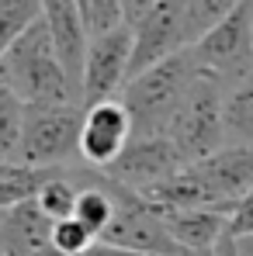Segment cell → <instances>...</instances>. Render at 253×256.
Wrapping results in <instances>:
<instances>
[{
  "label": "cell",
  "mask_w": 253,
  "mask_h": 256,
  "mask_svg": "<svg viewBox=\"0 0 253 256\" xmlns=\"http://www.w3.org/2000/svg\"><path fill=\"white\" fill-rule=\"evenodd\" d=\"M0 84L14 90L28 108H45V104H77L70 80L56 59V45L49 35L45 18H39L0 62Z\"/></svg>",
  "instance_id": "1"
},
{
  "label": "cell",
  "mask_w": 253,
  "mask_h": 256,
  "mask_svg": "<svg viewBox=\"0 0 253 256\" xmlns=\"http://www.w3.org/2000/svg\"><path fill=\"white\" fill-rule=\"evenodd\" d=\"M194 84H198V62H194L191 48L146 70L142 76H135L118 97L125 104V111L132 114L135 138L167 135L173 114L180 111V104L187 100Z\"/></svg>",
  "instance_id": "2"
},
{
  "label": "cell",
  "mask_w": 253,
  "mask_h": 256,
  "mask_svg": "<svg viewBox=\"0 0 253 256\" xmlns=\"http://www.w3.org/2000/svg\"><path fill=\"white\" fill-rule=\"evenodd\" d=\"M80 132H84V108L80 104L28 108L14 163L32 166V170L77 166L80 163Z\"/></svg>",
  "instance_id": "3"
},
{
  "label": "cell",
  "mask_w": 253,
  "mask_h": 256,
  "mask_svg": "<svg viewBox=\"0 0 253 256\" xmlns=\"http://www.w3.org/2000/svg\"><path fill=\"white\" fill-rule=\"evenodd\" d=\"M125 24L135 35L128 84L146 70L187 52L184 35V4L180 0H125ZM125 84V86H128Z\"/></svg>",
  "instance_id": "4"
},
{
  "label": "cell",
  "mask_w": 253,
  "mask_h": 256,
  "mask_svg": "<svg viewBox=\"0 0 253 256\" xmlns=\"http://www.w3.org/2000/svg\"><path fill=\"white\" fill-rule=\"evenodd\" d=\"M167 138L180 149L184 163H201L225 149V90L198 73V84L191 86L187 100L173 114Z\"/></svg>",
  "instance_id": "5"
},
{
  "label": "cell",
  "mask_w": 253,
  "mask_h": 256,
  "mask_svg": "<svg viewBox=\"0 0 253 256\" xmlns=\"http://www.w3.org/2000/svg\"><path fill=\"white\" fill-rule=\"evenodd\" d=\"M198 73L208 76L222 86L225 94L239 80H246L253 73V32L250 18H246V4H236L232 14L191 48Z\"/></svg>",
  "instance_id": "6"
},
{
  "label": "cell",
  "mask_w": 253,
  "mask_h": 256,
  "mask_svg": "<svg viewBox=\"0 0 253 256\" xmlns=\"http://www.w3.org/2000/svg\"><path fill=\"white\" fill-rule=\"evenodd\" d=\"M108 187L115 194V222H111V228L101 239L104 246L132 250V253H149V256H184L177 250V242L170 239L167 225H163V214H160L156 204H149L142 194L115 184L111 176H108Z\"/></svg>",
  "instance_id": "7"
},
{
  "label": "cell",
  "mask_w": 253,
  "mask_h": 256,
  "mask_svg": "<svg viewBox=\"0 0 253 256\" xmlns=\"http://www.w3.org/2000/svg\"><path fill=\"white\" fill-rule=\"evenodd\" d=\"M180 170H187L180 149L167 135H149V138H132V146L101 173H108L115 184H122L135 194H149L160 184L173 180Z\"/></svg>",
  "instance_id": "8"
},
{
  "label": "cell",
  "mask_w": 253,
  "mask_h": 256,
  "mask_svg": "<svg viewBox=\"0 0 253 256\" xmlns=\"http://www.w3.org/2000/svg\"><path fill=\"white\" fill-rule=\"evenodd\" d=\"M132 48L135 35L132 28H122L108 38L90 42L84 66V94H80V108H94L104 100H118L128 84V66H132Z\"/></svg>",
  "instance_id": "9"
},
{
  "label": "cell",
  "mask_w": 253,
  "mask_h": 256,
  "mask_svg": "<svg viewBox=\"0 0 253 256\" xmlns=\"http://www.w3.org/2000/svg\"><path fill=\"white\" fill-rule=\"evenodd\" d=\"M135 138L132 114L122 100H104L84 111L80 132V163L90 170H108Z\"/></svg>",
  "instance_id": "10"
},
{
  "label": "cell",
  "mask_w": 253,
  "mask_h": 256,
  "mask_svg": "<svg viewBox=\"0 0 253 256\" xmlns=\"http://www.w3.org/2000/svg\"><path fill=\"white\" fill-rule=\"evenodd\" d=\"M42 18L49 24V35L56 45V59L70 80L73 100L80 104L84 94V66H87V52H90V38H87L84 24H80V7L77 0H49L42 7Z\"/></svg>",
  "instance_id": "11"
},
{
  "label": "cell",
  "mask_w": 253,
  "mask_h": 256,
  "mask_svg": "<svg viewBox=\"0 0 253 256\" xmlns=\"http://www.w3.org/2000/svg\"><path fill=\"white\" fill-rule=\"evenodd\" d=\"M0 253L4 256H49L52 253V222L39 201H25L7 212L0 225Z\"/></svg>",
  "instance_id": "12"
},
{
  "label": "cell",
  "mask_w": 253,
  "mask_h": 256,
  "mask_svg": "<svg viewBox=\"0 0 253 256\" xmlns=\"http://www.w3.org/2000/svg\"><path fill=\"white\" fill-rule=\"evenodd\" d=\"M167 225L170 239L177 242L180 253H215V246L229 236V214L222 212H205V208H191V212H160Z\"/></svg>",
  "instance_id": "13"
},
{
  "label": "cell",
  "mask_w": 253,
  "mask_h": 256,
  "mask_svg": "<svg viewBox=\"0 0 253 256\" xmlns=\"http://www.w3.org/2000/svg\"><path fill=\"white\" fill-rule=\"evenodd\" d=\"M225 146L253 149V73L225 94Z\"/></svg>",
  "instance_id": "14"
},
{
  "label": "cell",
  "mask_w": 253,
  "mask_h": 256,
  "mask_svg": "<svg viewBox=\"0 0 253 256\" xmlns=\"http://www.w3.org/2000/svg\"><path fill=\"white\" fill-rule=\"evenodd\" d=\"M39 208L45 212V218L56 225V222H66L77 214V204H80V180L73 176V166L66 170H56L39 190Z\"/></svg>",
  "instance_id": "15"
},
{
  "label": "cell",
  "mask_w": 253,
  "mask_h": 256,
  "mask_svg": "<svg viewBox=\"0 0 253 256\" xmlns=\"http://www.w3.org/2000/svg\"><path fill=\"white\" fill-rule=\"evenodd\" d=\"M80 24H84L87 38H108L115 32L128 28L125 24V0H80Z\"/></svg>",
  "instance_id": "16"
},
{
  "label": "cell",
  "mask_w": 253,
  "mask_h": 256,
  "mask_svg": "<svg viewBox=\"0 0 253 256\" xmlns=\"http://www.w3.org/2000/svg\"><path fill=\"white\" fill-rule=\"evenodd\" d=\"M232 0H191L184 4V35H187V48L201 42L205 35H211L229 14H232Z\"/></svg>",
  "instance_id": "17"
},
{
  "label": "cell",
  "mask_w": 253,
  "mask_h": 256,
  "mask_svg": "<svg viewBox=\"0 0 253 256\" xmlns=\"http://www.w3.org/2000/svg\"><path fill=\"white\" fill-rule=\"evenodd\" d=\"M25 114H28V104L0 84V163H14L21 132H25Z\"/></svg>",
  "instance_id": "18"
},
{
  "label": "cell",
  "mask_w": 253,
  "mask_h": 256,
  "mask_svg": "<svg viewBox=\"0 0 253 256\" xmlns=\"http://www.w3.org/2000/svg\"><path fill=\"white\" fill-rule=\"evenodd\" d=\"M42 7L45 4L39 0H0V62L11 52V45L42 18Z\"/></svg>",
  "instance_id": "19"
},
{
  "label": "cell",
  "mask_w": 253,
  "mask_h": 256,
  "mask_svg": "<svg viewBox=\"0 0 253 256\" xmlns=\"http://www.w3.org/2000/svg\"><path fill=\"white\" fill-rule=\"evenodd\" d=\"M94 246H97V236L87 232L77 218H66V222L52 225V250L59 256H90Z\"/></svg>",
  "instance_id": "20"
},
{
  "label": "cell",
  "mask_w": 253,
  "mask_h": 256,
  "mask_svg": "<svg viewBox=\"0 0 253 256\" xmlns=\"http://www.w3.org/2000/svg\"><path fill=\"white\" fill-rule=\"evenodd\" d=\"M229 236L232 239H253V190L229 214Z\"/></svg>",
  "instance_id": "21"
},
{
  "label": "cell",
  "mask_w": 253,
  "mask_h": 256,
  "mask_svg": "<svg viewBox=\"0 0 253 256\" xmlns=\"http://www.w3.org/2000/svg\"><path fill=\"white\" fill-rule=\"evenodd\" d=\"M90 256H149V253H132V250H115V246H104V242H97Z\"/></svg>",
  "instance_id": "22"
},
{
  "label": "cell",
  "mask_w": 253,
  "mask_h": 256,
  "mask_svg": "<svg viewBox=\"0 0 253 256\" xmlns=\"http://www.w3.org/2000/svg\"><path fill=\"white\" fill-rule=\"evenodd\" d=\"M239 246V256H253V239H236Z\"/></svg>",
  "instance_id": "23"
},
{
  "label": "cell",
  "mask_w": 253,
  "mask_h": 256,
  "mask_svg": "<svg viewBox=\"0 0 253 256\" xmlns=\"http://www.w3.org/2000/svg\"><path fill=\"white\" fill-rule=\"evenodd\" d=\"M246 18H250V32H253V0L246 4Z\"/></svg>",
  "instance_id": "24"
},
{
  "label": "cell",
  "mask_w": 253,
  "mask_h": 256,
  "mask_svg": "<svg viewBox=\"0 0 253 256\" xmlns=\"http://www.w3.org/2000/svg\"><path fill=\"white\" fill-rule=\"evenodd\" d=\"M184 256H215V253H184Z\"/></svg>",
  "instance_id": "25"
},
{
  "label": "cell",
  "mask_w": 253,
  "mask_h": 256,
  "mask_svg": "<svg viewBox=\"0 0 253 256\" xmlns=\"http://www.w3.org/2000/svg\"><path fill=\"white\" fill-rule=\"evenodd\" d=\"M4 218H7V214H0V225H4Z\"/></svg>",
  "instance_id": "26"
},
{
  "label": "cell",
  "mask_w": 253,
  "mask_h": 256,
  "mask_svg": "<svg viewBox=\"0 0 253 256\" xmlns=\"http://www.w3.org/2000/svg\"><path fill=\"white\" fill-rule=\"evenodd\" d=\"M0 256H4V253H0Z\"/></svg>",
  "instance_id": "27"
}]
</instances>
